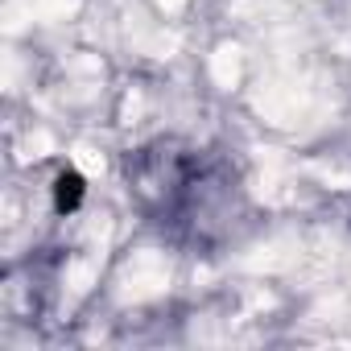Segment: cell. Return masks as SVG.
Listing matches in <instances>:
<instances>
[{"instance_id":"6da1fadb","label":"cell","mask_w":351,"mask_h":351,"mask_svg":"<svg viewBox=\"0 0 351 351\" xmlns=\"http://www.w3.org/2000/svg\"><path fill=\"white\" fill-rule=\"evenodd\" d=\"M128 195L153 223L203 244L228 232L236 215L232 169L182 145L141 149V157L128 165Z\"/></svg>"}]
</instances>
